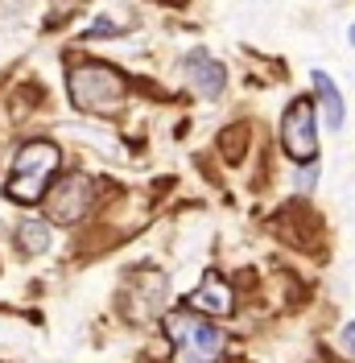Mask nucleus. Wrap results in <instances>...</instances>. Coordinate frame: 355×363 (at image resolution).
Instances as JSON below:
<instances>
[{"instance_id": "7ed1b4c3", "label": "nucleus", "mask_w": 355, "mask_h": 363, "mask_svg": "<svg viewBox=\"0 0 355 363\" xmlns=\"http://www.w3.org/2000/svg\"><path fill=\"white\" fill-rule=\"evenodd\" d=\"M67 87H70L75 108L95 112V116L116 112L129 99V79L116 67H108V62H75L67 74Z\"/></svg>"}, {"instance_id": "423d86ee", "label": "nucleus", "mask_w": 355, "mask_h": 363, "mask_svg": "<svg viewBox=\"0 0 355 363\" xmlns=\"http://www.w3.org/2000/svg\"><path fill=\"white\" fill-rule=\"evenodd\" d=\"M281 145L293 161L310 165L318 157V120H314V104L310 99H293L281 116Z\"/></svg>"}, {"instance_id": "9b49d317", "label": "nucleus", "mask_w": 355, "mask_h": 363, "mask_svg": "<svg viewBox=\"0 0 355 363\" xmlns=\"http://www.w3.org/2000/svg\"><path fill=\"white\" fill-rule=\"evenodd\" d=\"M91 38H116V21H108V17L91 21Z\"/></svg>"}, {"instance_id": "f257e3e1", "label": "nucleus", "mask_w": 355, "mask_h": 363, "mask_svg": "<svg viewBox=\"0 0 355 363\" xmlns=\"http://www.w3.org/2000/svg\"><path fill=\"white\" fill-rule=\"evenodd\" d=\"M58 165H62V153H58L54 140H25L21 149H17V157H13L4 194L21 206L42 203L45 190H50V182H54V174H58Z\"/></svg>"}, {"instance_id": "9d476101", "label": "nucleus", "mask_w": 355, "mask_h": 363, "mask_svg": "<svg viewBox=\"0 0 355 363\" xmlns=\"http://www.w3.org/2000/svg\"><path fill=\"white\" fill-rule=\"evenodd\" d=\"M17 244H21V252H29V256H42V252L50 248V227H45L42 219H25V223L17 227Z\"/></svg>"}, {"instance_id": "39448f33", "label": "nucleus", "mask_w": 355, "mask_h": 363, "mask_svg": "<svg viewBox=\"0 0 355 363\" xmlns=\"http://www.w3.org/2000/svg\"><path fill=\"white\" fill-rule=\"evenodd\" d=\"M170 301V277L157 269H141L124 285V314L129 322H153Z\"/></svg>"}, {"instance_id": "f03ea898", "label": "nucleus", "mask_w": 355, "mask_h": 363, "mask_svg": "<svg viewBox=\"0 0 355 363\" xmlns=\"http://www.w3.org/2000/svg\"><path fill=\"white\" fill-rule=\"evenodd\" d=\"M165 335L174 347V363H215L227 351V335L207 314H195L190 306L165 314Z\"/></svg>"}, {"instance_id": "20e7f679", "label": "nucleus", "mask_w": 355, "mask_h": 363, "mask_svg": "<svg viewBox=\"0 0 355 363\" xmlns=\"http://www.w3.org/2000/svg\"><path fill=\"white\" fill-rule=\"evenodd\" d=\"M45 215L54 219V223H79V219H87L91 206H95V182L87 174H62V178L54 182L50 190H45Z\"/></svg>"}, {"instance_id": "f8f14e48", "label": "nucleus", "mask_w": 355, "mask_h": 363, "mask_svg": "<svg viewBox=\"0 0 355 363\" xmlns=\"http://www.w3.org/2000/svg\"><path fill=\"white\" fill-rule=\"evenodd\" d=\"M339 342H343V351L355 359V322H347V326L339 330Z\"/></svg>"}, {"instance_id": "6e6552de", "label": "nucleus", "mask_w": 355, "mask_h": 363, "mask_svg": "<svg viewBox=\"0 0 355 363\" xmlns=\"http://www.w3.org/2000/svg\"><path fill=\"white\" fill-rule=\"evenodd\" d=\"M186 83L202 99H219L223 87H227V67H219L207 50H195V54H186Z\"/></svg>"}, {"instance_id": "ddd939ff", "label": "nucleus", "mask_w": 355, "mask_h": 363, "mask_svg": "<svg viewBox=\"0 0 355 363\" xmlns=\"http://www.w3.org/2000/svg\"><path fill=\"white\" fill-rule=\"evenodd\" d=\"M347 42H351V45H355V25H351V29H347Z\"/></svg>"}, {"instance_id": "0eeeda50", "label": "nucleus", "mask_w": 355, "mask_h": 363, "mask_svg": "<svg viewBox=\"0 0 355 363\" xmlns=\"http://www.w3.org/2000/svg\"><path fill=\"white\" fill-rule=\"evenodd\" d=\"M186 306L195 310V314H207V318H223L236 310V294H231V285L223 281V272H207L199 281V289L186 297Z\"/></svg>"}, {"instance_id": "1a4fd4ad", "label": "nucleus", "mask_w": 355, "mask_h": 363, "mask_svg": "<svg viewBox=\"0 0 355 363\" xmlns=\"http://www.w3.org/2000/svg\"><path fill=\"white\" fill-rule=\"evenodd\" d=\"M310 83H314V99H318V108H322V116H327V128L339 133L343 120H347V108H343V95H339V87H334V79L322 74V70H314Z\"/></svg>"}]
</instances>
